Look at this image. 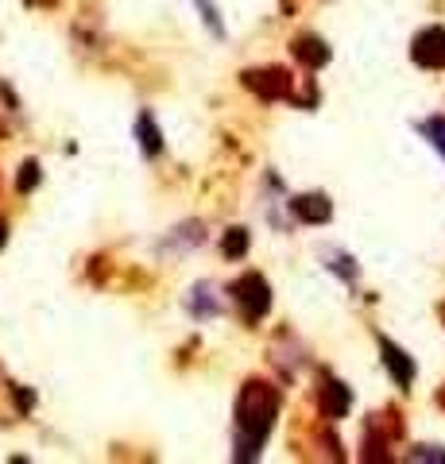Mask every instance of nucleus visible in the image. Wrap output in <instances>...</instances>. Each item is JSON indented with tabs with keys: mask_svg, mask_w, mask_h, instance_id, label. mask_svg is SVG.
<instances>
[{
	"mask_svg": "<svg viewBox=\"0 0 445 464\" xmlns=\"http://www.w3.org/2000/svg\"><path fill=\"white\" fill-rule=\"evenodd\" d=\"M136 136H139V147L147 151V155H159V147H163V139H159V128L151 116H139V124H136Z\"/></svg>",
	"mask_w": 445,
	"mask_h": 464,
	"instance_id": "1a4fd4ad",
	"label": "nucleus"
},
{
	"mask_svg": "<svg viewBox=\"0 0 445 464\" xmlns=\"http://www.w3.org/2000/svg\"><path fill=\"white\" fill-rule=\"evenodd\" d=\"M35 182H39V167H35V162H23L20 167V190H31Z\"/></svg>",
	"mask_w": 445,
	"mask_h": 464,
	"instance_id": "f8f14e48",
	"label": "nucleus"
},
{
	"mask_svg": "<svg viewBox=\"0 0 445 464\" xmlns=\"http://www.w3.org/2000/svg\"><path fill=\"white\" fill-rule=\"evenodd\" d=\"M295 213L306 225H325L333 217V202L325 194H302V197H295Z\"/></svg>",
	"mask_w": 445,
	"mask_h": 464,
	"instance_id": "423d86ee",
	"label": "nucleus"
},
{
	"mask_svg": "<svg viewBox=\"0 0 445 464\" xmlns=\"http://www.w3.org/2000/svg\"><path fill=\"white\" fill-rule=\"evenodd\" d=\"M380 352H383V364H388V371H391V379L399 383V387H411L415 383V360L403 352V348H395L388 336L380 341Z\"/></svg>",
	"mask_w": 445,
	"mask_h": 464,
	"instance_id": "39448f33",
	"label": "nucleus"
},
{
	"mask_svg": "<svg viewBox=\"0 0 445 464\" xmlns=\"http://www.w3.org/2000/svg\"><path fill=\"white\" fill-rule=\"evenodd\" d=\"M232 294H237V306L244 310V318L248 321H260L267 310H272V286L264 283V275H244L237 286H232Z\"/></svg>",
	"mask_w": 445,
	"mask_h": 464,
	"instance_id": "f03ea898",
	"label": "nucleus"
},
{
	"mask_svg": "<svg viewBox=\"0 0 445 464\" xmlns=\"http://www.w3.org/2000/svg\"><path fill=\"white\" fill-rule=\"evenodd\" d=\"M0 244H4V220H0Z\"/></svg>",
	"mask_w": 445,
	"mask_h": 464,
	"instance_id": "4468645a",
	"label": "nucleus"
},
{
	"mask_svg": "<svg viewBox=\"0 0 445 464\" xmlns=\"http://www.w3.org/2000/svg\"><path fill=\"white\" fill-rule=\"evenodd\" d=\"M295 54L306 66H325V62H330V46H325L318 35H298V39H295Z\"/></svg>",
	"mask_w": 445,
	"mask_h": 464,
	"instance_id": "6e6552de",
	"label": "nucleus"
},
{
	"mask_svg": "<svg viewBox=\"0 0 445 464\" xmlns=\"http://www.w3.org/2000/svg\"><path fill=\"white\" fill-rule=\"evenodd\" d=\"M237 426H240V437H237V457L252 460L256 452H260L264 437L272 434L275 426V394L272 387H264V383H248L237 402Z\"/></svg>",
	"mask_w": 445,
	"mask_h": 464,
	"instance_id": "f257e3e1",
	"label": "nucleus"
},
{
	"mask_svg": "<svg viewBox=\"0 0 445 464\" xmlns=\"http://www.w3.org/2000/svg\"><path fill=\"white\" fill-rule=\"evenodd\" d=\"M411 54H415L418 66H430V70L445 66V28H426V31L415 39Z\"/></svg>",
	"mask_w": 445,
	"mask_h": 464,
	"instance_id": "7ed1b4c3",
	"label": "nucleus"
},
{
	"mask_svg": "<svg viewBox=\"0 0 445 464\" xmlns=\"http://www.w3.org/2000/svg\"><path fill=\"white\" fill-rule=\"evenodd\" d=\"M411 460H445V452L441 449H418V452H411Z\"/></svg>",
	"mask_w": 445,
	"mask_h": 464,
	"instance_id": "ddd939ff",
	"label": "nucleus"
},
{
	"mask_svg": "<svg viewBox=\"0 0 445 464\" xmlns=\"http://www.w3.org/2000/svg\"><path fill=\"white\" fill-rule=\"evenodd\" d=\"M221 252L229 255V260H237V255L248 252V232L244 228H229L225 232V240H221Z\"/></svg>",
	"mask_w": 445,
	"mask_h": 464,
	"instance_id": "9d476101",
	"label": "nucleus"
},
{
	"mask_svg": "<svg viewBox=\"0 0 445 464\" xmlns=\"http://www.w3.org/2000/svg\"><path fill=\"white\" fill-rule=\"evenodd\" d=\"M244 86L252 93H260V97H287L290 78H287V70H248V74H244Z\"/></svg>",
	"mask_w": 445,
	"mask_h": 464,
	"instance_id": "20e7f679",
	"label": "nucleus"
},
{
	"mask_svg": "<svg viewBox=\"0 0 445 464\" xmlns=\"http://www.w3.org/2000/svg\"><path fill=\"white\" fill-rule=\"evenodd\" d=\"M348 402H353V394H348L345 383L330 379L322 387V410H325V418H345L348 414Z\"/></svg>",
	"mask_w": 445,
	"mask_h": 464,
	"instance_id": "0eeeda50",
	"label": "nucleus"
},
{
	"mask_svg": "<svg viewBox=\"0 0 445 464\" xmlns=\"http://www.w3.org/2000/svg\"><path fill=\"white\" fill-rule=\"evenodd\" d=\"M423 132H426V136L434 139V144L445 151V120H441V116H434V120H426V124H423Z\"/></svg>",
	"mask_w": 445,
	"mask_h": 464,
	"instance_id": "9b49d317",
	"label": "nucleus"
}]
</instances>
